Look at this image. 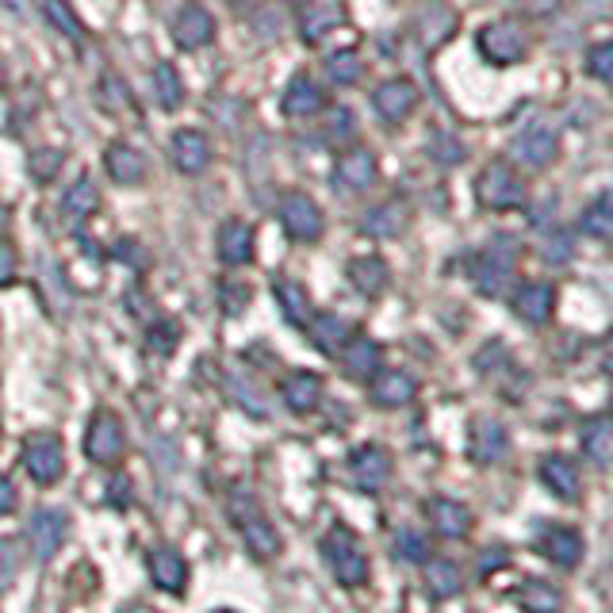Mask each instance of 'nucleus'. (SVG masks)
Returning a JSON list of instances; mask_svg holds the SVG:
<instances>
[{"instance_id":"1","label":"nucleus","mask_w":613,"mask_h":613,"mask_svg":"<svg viewBox=\"0 0 613 613\" xmlns=\"http://www.w3.org/2000/svg\"><path fill=\"white\" fill-rule=\"evenodd\" d=\"M323 556L330 564L334 580L342 586H360L368 583V556L360 548V541L349 530H330L323 541Z\"/></svg>"},{"instance_id":"2","label":"nucleus","mask_w":613,"mask_h":613,"mask_svg":"<svg viewBox=\"0 0 613 613\" xmlns=\"http://www.w3.org/2000/svg\"><path fill=\"white\" fill-rule=\"evenodd\" d=\"M476 50H479L483 62H491L495 69H506V66L522 62L530 47H525V31L517 28V23L498 20V23H487V28H479Z\"/></svg>"},{"instance_id":"3","label":"nucleus","mask_w":613,"mask_h":613,"mask_svg":"<svg viewBox=\"0 0 613 613\" xmlns=\"http://www.w3.org/2000/svg\"><path fill=\"white\" fill-rule=\"evenodd\" d=\"M476 192H479V204L491 207V211H514V207L525 204L522 177H517L506 161H491V166L479 172Z\"/></svg>"},{"instance_id":"4","label":"nucleus","mask_w":613,"mask_h":613,"mask_svg":"<svg viewBox=\"0 0 613 613\" xmlns=\"http://www.w3.org/2000/svg\"><path fill=\"white\" fill-rule=\"evenodd\" d=\"M230 517H235L238 533L246 537V545H249V552H254V556L269 560V556H276V552H280V537H276V530L269 525V517L257 511L254 498H246L241 491H238L235 498H230Z\"/></svg>"},{"instance_id":"5","label":"nucleus","mask_w":613,"mask_h":613,"mask_svg":"<svg viewBox=\"0 0 613 613\" xmlns=\"http://www.w3.org/2000/svg\"><path fill=\"white\" fill-rule=\"evenodd\" d=\"M514 265H517V246L511 238H495L476 261V284L483 296H503L506 284L514 280Z\"/></svg>"},{"instance_id":"6","label":"nucleus","mask_w":613,"mask_h":613,"mask_svg":"<svg viewBox=\"0 0 613 613\" xmlns=\"http://www.w3.org/2000/svg\"><path fill=\"white\" fill-rule=\"evenodd\" d=\"M23 468H28V476L39 483V487H55V483L62 479V472H66L62 442L50 437V434L28 437V445H23Z\"/></svg>"},{"instance_id":"7","label":"nucleus","mask_w":613,"mask_h":613,"mask_svg":"<svg viewBox=\"0 0 613 613\" xmlns=\"http://www.w3.org/2000/svg\"><path fill=\"white\" fill-rule=\"evenodd\" d=\"M276 215H280L288 238H296V241H318V238H323V230H326L323 207H318L304 192H288V196H284L280 207H276Z\"/></svg>"},{"instance_id":"8","label":"nucleus","mask_w":613,"mask_h":613,"mask_svg":"<svg viewBox=\"0 0 613 613\" xmlns=\"http://www.w3.org/2000/svg\"><path fill=\"white\" fill-rule=\"evenodd\" d=\"M123 448H127V434L123 426H119V418L100 411L97 418L89 422V429H85V456H89L92 464H116L119 456H123Z\"/></svg>"},{"instance_id":"9","label":"nucleus","mask_w":613,"mask_h":613,"mask_svg":"<svg viewBox=\"0 0 613 613\" xmlns=\"http://www.w3.org/2000/svg\"><path fill=\"white\" fill-rule=\"evenodd\" d=\"M69 537V514L58 506H42L28 517V545L39 560H50Z\"/></svg>"},{"instance_id":"10","label":"nucleus","mask_w":613,"mask_h":613,"mask_svg":"<svg viewBox=\"0 0 613 613\" xmlns=\"http://www.w3.org/2000/svg\"><path fill=\"white\" fill-rule=\"evenodd\" d=\"M172 39L180 50H200L215 39V20L200 0H185L180 12L172 16Z\"/></svg>"},{"instance_id":"11","label":"nucleus","mask_w":613,"mask_h":613,"mask_svg":"<svg viewBox=\"0 0 613 613\" xmlns=\"http://www.w3.org/2000/svg\"><path fill=\"white\" fill-rule=\"evenodd\" d=\"M349 472L360 491L376 495V491H384L387 479H392V456H387V448H379V445H360L349 461Z\"/></svg>"},{"instance_id":"12","label":"nucleus","mask_w":613,"mask_h":613,"mask_svg":"<svg viewBox=\"0 0 613 613\" xmlns=\"http://www.w3.org/2000/svg\"><path fill=\"white\" fill-rule=\"evenodd\" d=\"M506 448H511V437H506L503 422H495V418H476V422H472V429H468V453H472V461L487 468V464L503 461Z\"/></svg>"},{"instance_id":"13","label":"nucleus","mask_w":613,"mask_h":613,"mask_svg":"<svg viewBox=\"0 0 613 613\" xmlns=\"http://www.w3.org/2000/svg\"><path fill=\"white\" fill-rule=\"evenodd\" d=\"M373 103L387 123H403V119H411L414 108H418V89H414V81H407V77H392V81H384L376 89Z\"/></svg>"},{"instance_id":"14","label":"nucleus","mask_w":613,"mask_h":613,"mask_svg":"<svg viewBox=\"0 0 613 613\" xmlns=\"http://www.w3.org/2000/svg\"><path fill=\"white\" fill-rule=\"evenodd\" d=\"M514 158L517 161H525L530 169H545L556 161V154H560V138L552 127H530V131H522L514 138Z\"/></svg>"},{"instance_id":"15","label":"nucleus","mask_w":613,"mask_h":613,"mask_svg":"<svg viewBox=\"0 0 613 613\" xmlns=\"http://www.w3.org/2000/svg\"><path fill=\"white\" fill-rule=\"evenodd\" d=\"M254 249H257V230L249 227L246 219H227L219 227V257L223 265L238 269V265L254 261Z\"/></svg>"},{"instance_id":"16","label":"nucleus","mask_w":613,"mask_h":613,"mask_svg":"<svg viewBox=\"0 0 613 613\" xmlns=\"http://www.w3.org/2000/svg\"><path fill=\"white\" fill-rule=\"evenodd\" d=\"M172 166H177L185 177H196V172L207 169V161H211V142H207L204 131H196V127H185V131L172 135Z\"/></svg>"},{"instance_id":"17","label":"nucleus","mask_w":613,"mask_h":613,"mask_svg":"<svg viewBox=\"0 0 613 613\" xmlns=\"http://www.w3.org/2000/svg\"><path fill=\"white\" fill-rule=\"evenodd\" d=\"M556 307V288L545 280H530L514 291V315L525 318L530 326H545Z\"/></svg>"},{"instance_id":"18","label":"nucleus","mask_w":613,"mask_h":613,"mask_svg":"<svg viewBox=\"0 0 613 613\" xmlns=\"http://www.w3.org/2000/svg\"><path fill=\"white\" fill-rule=\"evenodd\" d=\"M537 548L541 556L552 560L560 567H575L583 560V533L572 530V525H552L537 537Z\"/></svg>"},{"instance_id":"19","label":"nucleus","mask_w":613,"mask_h":613,"mask_svg":"<svg viewBox=\"0 0 613 613\" xmlns=\"http://www.w3.org/2000/svg\"><path fill=\"white\" fill-rule=\"evenodd\" d=\"M326 108V89L315 81V77L299 73L288 81V89H284V116L291 119H310L318 116V111Z\"/></svg>"},{"instance_id":"20","label":"nucleus","mask_w":613,"mask_h":613,"mask_svg":"<svg viewBox=\"0 0 613 613\" xmlns=\"http://www.w3.org/2000/svg\"><path fill=\"white\" fill-rule=\"evenodd\" d=\"M376 177H379V166L368 150H349L338 161V169H334V185H342L345 192H365V188L376 185Z\"/></svg>"},{"instance_id":"21","label":"nucleus","mask_w":613,"mask_h":613,"mask_svg":"<svg viewBox=\"0 0 613 613\" xmlns=\"http://www.w3.org/2000/svg\"><path fill=\"white\" fill-rule=\"evenodd\" d=\"M103 169L116 185H142L146 180V158L135 150L131 142H111L108 154H103Z\"/></svg>"},{"instance_id":"22","label":"nucleus","mask_w":613,"mask_h":613,"mask_svg":"<svg viewBox=\"0 0 613 613\" xmlns=\"http://www.w3.org/2000/svg\"><path fill=\"white\" fill-rule=\"evenodd\" d=\"M146 567H150V580L154 586H161V591L169 594H180L188 586V564L180 552L172 548H154L150 560H146Z\"/></svg>"},{"instance_id":"23","label":"nucleus","mask_w":613,"mask_h":613,"mask_svg":"<svg viewBox=\"0 0 613 613\" xmlns=\"http://www.w3.org/2000/svg\"><path fill=\"white\" fill-rule=\"evenodd\" d=\"M307 334H310V342H315L318 349L338 357L342 345L353 338V326H349V318L334 315V310H323V315H310L307 318Z\"/></svg>"},{"instance_id":"24","label":"nucleus","mask_w":613,"mask_h":613,"mask_svg":"<svg viewBox=\"0 0 613 613\" xmlns=\"http://www.w3.org/2000/svg\"><path fill=\"white\" fill-rule=\"evenodd\" d=\"M426 517L442 537H464L472 530V511L456 498H429Z\"/></svg>"},{"instance_id":"25","label":"nucleus","mask_w":613,"mask_h":613,"mask_svg":"<svg viewBox=\"0 0 613 613\" xmlns=\"http://www.w3.org/2000/svg\"><path fill=\"white\" fill-rule=\"evenodd\" d=\"M541 483H545L556 498H580L583 491L580 468H575V461H567V456H545V461H541Z\"/></svg>"},{"instance_id":"26","label":"nucleus","mask_w":613,"mask_h":613,"mask_svg":"<svg viewBox=\"0 0 613 613\" xmlns=\"http://www.w3.org/2000/svg\"><path fill=\"white\" fill-rule=\"evenodd\" d=\"M414 392H418L414 376L399 373V368H392V373H379L373 379V403H379V407H407V403L414 399Z\"/></svg>"},{"instance_id":"27","label":"nucleus","mask_w":613,"mask_h":613,"mask_svg":"<svg viewBox=\"0 0 613 613\" xmlns=\"http://www.w3.org/2000/svg\"><path fill=\"white\" fill-rule=\"evenodd\" d=\"M338 357H342V365H345V373H349V376L368 379L373 373H379V360H384V353H379V345L368 342V338H349L342 345Z\"/></svg>"},{"instance_id":"28","label":"nucleus","mask_w":613,"mask_h":613,"mask_svg":"<svg viewBox=\"0 0 613 613\" xmlns=\"http://www.w3.org/2000/svg\"><path fill=\"white\" fill-rule=\"evenodd\" d=\"M360 230L373 238H399L403 230H407V207L403 204H379L373 211L360 219Z\"/></svg>"},{"instance_id":"29","label":"nucleus","mask_w":613,"mask_h":613,"mask_svg":"<svg viewBox=\"0 0 613 613\" xmlns=\"http://www.w3.org/2000/svg\"><path fill=\"white\" fill-rule=\"evenodd\" d=\"M273 296H276V304H280V310H284V318H288V323L307 326V318H310V296H307L304 284L288 280V276H280V280H273Z\"/></svg>"},{"instance_id":"30","label":"nucleus","mask_w":613,"mask_h":613,"mask_svg":"<svg viewBox=\"0 0 613 613\" xmlns=\"http://www.w3.org/2000/svg\"><path fill=\"white\" fill-rule=\"evenodd\" d=\"M284 403H288V407L296 414L315 411L318 403H323V379H318L315 373L288 376V384H284Z\"/></svg>"},{"instance_id":"31","label":"nucleus","mask_w":613,"mask_h":613,"mask_svg":"<svg viewBox=\"0 0 613 613\" xmlns=\"http://www.w3.org/2000/svg\"><path fill=\"white\" fill-rule=\"evenodd\" d=\"M517 606H522L525 613H560V606H564V594L556 591L552 583L545 580H530L517 586Z\"/></svg>"},{"instance_id":"32","label":"nucleus","mask_w":613,"mask_h":613,"mask_svg":"<svg viewBox=\"0 0 613 613\" xmlns=\"http://www.w3.org/2000/svg\"><path fill=\"white\" fill-rule=\"evenodd\" d=\"M387 280H392V273H387V265L379 261V257H357V261H349V284L360 296H379V291L387 288Z\"/></svg>"},{"instance_id":"33","label":"nucleus","mask_w":613,"mask_h":613,"mask_svg":"<svg viewBox=\"0 0 613 613\" xmlns=\"http://www.w3.org/2000/svg\"><path fill=\"white\" fill-rule=\"evenodd\" d=\"M580 445H583V453L599 464V468H606L610 453H613V426H610L606 414H599V418L586 422L583 434H580Z\"/></svg>"},{"instance_id":"34","label":"nucleus","mask_w":613,"mask_h":613,"mask_svg":"<svg viewBox=\"0 0 613 613\" xmlns=\"http://www.w3.org/2000/svg\"><path fill=\"white\" fill-rule=\"evenodd\" d=\"M345 23V12L338 4H315L304 12V20H299V34H304V42H323L330 31H338Z\"/></svg>"},{"instance_id":"35","label":"nucleus","mask_w":613,"mask_h":613,"mask_svg":"<svg viewBox=\"0 0 613 613\" xmlns=\"http://www.w3.org/2000/svg\"><path fill=\"white\" fill-rule=\"evenodd\" d=\"M426 586L434 599H453L464 586V572L453 560H426Z\"/></svg>"},{"instance_id":"36","label":"nucleus","mask_w":613,"mask_h":613,"mask_svg":"<svg viewBox=\"0 0 613 613\" xmlns=\"http://www.w3.org/2000/svg\"><path fill=\"white\" fill-rule=\"evenodd\" d=\"M580 227H583V235H591L599 241H606L613 235V196L610 192H599L591 204L583 207Z\"/></svg>"},{"instance_id":"37","label":"nucleus","mask_w":613,"mask_h":613,"mask_svg":"<svg viewBox=\"0 0 613 613\" xmlns=\"http://www.w3.org/2000/svg\"><path fill=\"white\" fill-rule=\"evenodd\" d=\"M150 85H154V100H158L166 111H177L180 103H185V81H180L177 66H169V62L154 66Z\"/></svg>"},{"instance_id":"38","label":"nucleus","mask_w":613,"mask_h":613,"mask_svg":"<svg viewBox=\"0 0 613 613\" xmlns=\"http://www.w3.org/2000/svg\"><path fill=\"white\" fill-rule=\"evenodd\" d=\"M97 204H100V192H97V185H92V177H77L73 180V188L66 192V215H73V219H85V215H92L97 211Z\"/></svg>"},{"instance_id":"39","label":"nucleus","mask_w":613,"mask_h":613,"mask_svg":"<svg viewBox=\"0 0 613 613\" xmlns=\"http://www.w3.org/2000/svg\"><path fill=\"white\" fill-rule=\"evenodd\" d=\"M360 55L357 50H338V55L326 58V73H330L334 85H342V89H349V85L360 81Z\"/></svg>"},{"instance_id":"40","label":"nucleus","mask_w":613,"mask_h":613,"mask_svg":"<svg viewBox=\"0 0 613 613\" xmlns=\"http://www.w3.org/2000/svg\"><path fill=\"white\" fill-rule=\"evenodd\" d=\"M42 12H47L50 28L69 34V39H81V34H85V23L77 20V12H73V4H69V0H42Z\"/></svg>"},{"instance_id":"41","label":"nucleus","mask_w":613,"mask_h":613,"mask_svg":"<svg viewBox=\"0 0 613 613\" xmlns=\"http://www.w3.org/2000/svg\"><path fill=\"white\" fill-rule=\"evenodd\" d=\"M395 556L399 560H411V564H426L429 560V537L414 530H399L395 533Z\"/></svg>"},{"instance_id":"42","label":"nucleus","mask_w":613,"mask_h":613,"mask_svg":"<svg viewBox=\"0 0 613 613\" xmlns=\"http://www.w3.org/2000/svg\"><path fill=\"white\" fill-rule=\"evenodd\" d=\"M100 97H103V108L108 111H131L135 108L131 89H127V81L123 77H116V73H108L100 81Z\"/></svg>"},{"instance_id":"43","label":"nucleus","mask_w":613,"mask_h":613,"mask_svg":"<svg viewBox=\"0 0 613 613\" xmlns=\"http://www.w3.org/2000/svg\"><path fill=\"white\" fill-rule=\"evenodd\" d=\"M62 150H55V146H42V150H31L28 158V172L34 180H55L58 169H62Z\"/></svg>"},{"instance_id":"44","label":"nucleus","mask_w":613,"mask_h":613,"mask_svg":"<svg viewBox=\"0 0 613 613\" xmlns=\"http://www.w3.org/2000/svg\"><path fill=\"white\" fill-rule=\"evenodd\" d=\"M586 73L594 81H613V42H599L586 50Z\"/></svg>"},{"instance_id":"45","label":"nucleus","mask_w":613,"mask_h":613,"mask_svg":"<svg viewBox=\"0 0 613 613\" xmlns=\"http://www.w3.org/2000/svg\"><path fill=\"white\" fill-rule=\"evenodd\" d=\"M541 254H545L548 265L572 261V235H564V230H552V235L545 238V246H541Z\"/></svg>"},{"instance_id":"46","label":"nucleus","mask_w":613,"mask_h":613,"mask_svg":"<svg viewBox=\"0 0 613 613\" xmlns=\"http://www.w3.org/2000/svg\"><path fill=\"white\" fill-rule=\"evenodd\" d=\"M434 154L445 161V166H456V161H461L468 150H464V142H461V138H453L448 131H442V135L434 138Z\"/></svg>"},{"instance_id":"47","label":"nucleus","mask_w":613,"mask_h":613,"mask_svg":"<svg viewBox=\"0 0 613 613\" xmlns=\"http://www.w3.org/2000/svg\"><path fill=\"white\" fill-rule=\"evenodd\" d=\"M353 111H345V108H338L330 116V123H326V138H330V142H345V138H353Z\"/></svg>"},{"instance_id":"48","label":"nucleus","mask_w":613,"mask_h":613,"mask_svg":"<svg viewBox=\"0 0 613 613\" xmlns=\"http://www.w3.org/2000/svg\"><path fill=\"white\" fill-rule=\"evenodd\" d=\"M146 342H150V349H158V353H172V345H177V330H172L169 323H158L150 334H146Z\"/></svg>"},{"instance_id":"49","label":"nucleus","mask_w":613,"mask_h":613,"mask_svg":"<svg viewBox=\"0 0 613 613\" xmlns=\"http://www.w3.org/2000/svg\"><path fill=\"white\" fill-rule=\"evenodd\" d=\"M16 564H20V560H16L12 545H4V541H0V583H8V580H12Z\"/></svg>"},{"instance_id":"50","label":"nucleus","mask_w":613,"mask_h":613,"mask_svg":"<svg viewBox=\"0 0 613 613\" xmlns=\"http://www.w3.org/2000/svg\"><path fill=\"white\" fill-rule=\"evenodd\" d=\"M12 276H16V249L0 246V284H12Z\"/></svg>"},{"instance_id":"51","label":"nucleus","mask_w":613,"mask_h":613,"mask_svg":"<svg viewBox=\"0 0 613 613\" xmlns=\"http://www.w3.org/2000/svg\"><path fill=\"white\" fill-rule=\"evenodd\" d=\"M16 511V487L12 479L0 476V514H12Z\"/></svg>"},{"instance_id":"52","label":"nucleus","mask_w":613,"mask_h":613,"mask_svg":"<svg viewBox=\"0 0 613 613\" xmlns=\"http://www.w3.org/2000/svg\"><path fill=\"white\" fill-rule=\"evenodd\" d=\"M503 560H506V552L503 548H495V552H483V556H479V567H483V572H491V567H498V564H503Z\"/></svg>"},{"instance_id":"53","label":"nucleus","mask_w":613,"mask_h":613,"mask_svg":"<svg viewBox=\"0 0 613 613\" xmlns=\"http://www.w3.org/2000/svg\"><path fill=\"white\" fill-rule=\"evenodd\" d=\"M127 498H131V487H127V483H123V476H119L116 483H111V503H127Z\"/></svg>"},{"instance_id":"54","label":"nucleus","mask_w":613,"mask_h":613,"mask_svg":"<svg viewBox=\"0 0 613 613\" xmlns=\"http://www.w3.org/2000/svg\"><path fill=\"white\" fill-rule=\"evenodd\" d=\"M8 227H12V211H8V207L0 204V238L8 235Z\"/></svg>"},{"instance_id":"55","label":"nucleus","mask_w":613,"mask_h":613,"mask_svg":"<svg viewBox=\"0 0 613 613\" xmlns=\"http://www.w3.org/2000/svg\"><path fill=\"white\" fill-rule=\"evenodd\" d=\"M0 4H4L12 16H23V0H0Z\"/></svg>"},{"instance_id":"56","label":"nucleus","mask_w":613,"mask_h":613,"mask_svg":"<svg viewBox=\"0 0 613 613\" xmlns=\"http://www.w3.org/2000/svg\"><path fill=\"white\" fill-rule=\"evenodd\" d=\"M4 81H8V77H4V62H0V89H4Z\"/></svg>"},{"instance_id":"57","label":"nucleus","mask_w":613,"mask_h":613,"mask_svg":"<svg viewBox=\"0 0 613 613\" xmlns=\"http://www.w3.org/2000/svg\"><path fill=\"white\" fill-rule=\"evenodd\" d=\"M230 4H235V8H246V4H249V0H230Z\"/></svg>"},{"instance_id":"58","label":"nucleus","mask_w":613,"mask_h":613,"mask_svg":"<svg viewBox=\"0 0 613 613\" xmlns=\"http://www.w3.org/2000/svg\"><path fill=\"white\" fill-rule=\"evenodd\" d=\"M127 613H154V610H142V606H135V610H127Z\"/></svg>"},{"instance_id":"59","label":"nucleus","mask_w":613,"mask_h":613,"mask_svg":"<svg viewBox=\"0 0 613 613\" xmlns=\"http://www.w3.org/2000/svg\"><path fill=\"white\" fill-rule=\"evenodd\" d=\"M288 4H307V0H288Z\"/></svg>"},{"instance_id":"60","label":"nucleus","mask_w":613,"mask_h":613,"mask_svg":"<svg viewBox=\"0 0 613 613\" xmlns=\"http://www.w3.org/2000/svg\"><path fill=\"white\" fill-rule=\"evenodd\" d=\"M219 613H230V610H219Z\"/></svg>"}]
</instances>
